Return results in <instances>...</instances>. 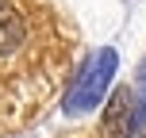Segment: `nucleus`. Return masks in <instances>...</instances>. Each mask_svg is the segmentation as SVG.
Listing matches in <instances>:
<instances>
[{
    "label": "nucleus",
    "instance_id": "obj_1",
    "mask_svg": "<svg viewBox=\"0 0 146 138\" xmlns=\"http://www.w3.org/2000/svg\"><path fill=\"white\" fill-rule=\"evenodd\" d=\"M115 69H119V54L111 50V46L96 50L92 58L85 61V69L77 73V81H73V88H69V96H66V111H69V115H85V111H92L96 104L104 100V92H108Z\"/></svg>",
    "mask_w": 146,
    "mask_h": 138
},
{
    "label": "nucleus",
    "instance_id": "obj_2",
    "mask_svg": "<svg viewBox=\"0 0 146 138\" xmlns=\"http://www.w3.org/2000/svg\"><path fill=\"white\" fill-rule=\"evenodd\" d=\"M31 42V27H27V12L15 0H0V58H12Z\"/></svg>",
    "mask_w": 146,
    "mask_h": 138
}]
</instances>
